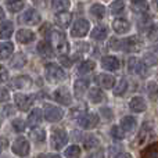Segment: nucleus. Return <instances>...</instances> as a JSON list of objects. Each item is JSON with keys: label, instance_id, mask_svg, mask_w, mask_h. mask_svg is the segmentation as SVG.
Wrapping results in <instances>:
<instances>
[{"label": "nucleus", "instance_id": "nucleus-33", "mask_svg": "<svg viewBox=\"0 0 158 158\" xmlns=\"http://www.w3.org/2000/svg\"><path fill=\"white\" fill-rule=\"evenodd\" d=\"M94 68H96V63H94V61L86 60V61H83V63H81V65L78 67V72L81 75H85V74H89V72H92Z\"/></svg>", "mask_w": 158, "mask_h": 158}, {"label": "nucleus", "instance_id": "nucleus-4", "mask_svg": "<svg viewBox=\"0 0 158 158\" xmlns=\"http://www.w3.org/2000/svg\"><path fill=\"white\" fill-rule=\"evenodd\" d=\"M143 47V40L139 36H131L128 39H122L121 43V50L126 53H137Z\"/></svg>", "mask_w": 158, "mask_h": 158}, {"label": "nucleus", "instance_id": "nucleus-2", "mask_svg": "<svg viewBox=\"0 0 158 158\" xmlns=\"http://www.w3.org/2000/svg\"><path fill=\"white\" fill-rule=\"evenodd\" d=\"M68 142V133L65 129L63 128H56L52 132V137H50V144L54 150H61Z\"/></svg>", "mask_w": 158, "mask_h": 158}, {"label": "nucleus", "instance_id": "nucleus-50", "mask_svg": "<svg viewBox=\"0 0 158 158\" xmlns=\"http://www.w3.org/2000/svg\"><path fill=\"white\" fill-rule=\"evenodd\" d=\"M7 146H8V140L6 137H0V154L3 153L4 148H7Z\"/></svg>", "mask_w": 158, "mask_h": 158}, {"label": "nucleus", "instance_id": "nucleus-34", "mask_svg": "<svg viewBox=\"0 0 158 158\" xmlns=\"http://www.w3.org/2000/svg\"><path fill=\"white\" fill-rule=\"evenodd\" d=\"M71 3L69 0H53L52 2V7L54 11H58V13H63V11L68 10Z\"/></svg>", "mask_w": 158, "mask_h": 158}, {"label": "nucleus", "instance_id": "nucleus-36", "mask_svg": "<svg viewBox=\"0 0 158 158\" xmlns=\"http://www.w3.org/2000/svg\"><path fill=\"white\" fill-rule=\"evenodd\" d=\"M126 90H128V81H126L125 78H122V79H119V82H118L117 85H115L114 94L115 96H123L126 93Z\"/></svg>", "mask_w": 158, "mask_h": 158}, {"label": "nucleus", "instance_id": "nucleus-42", "mask_svg": "<svg viewBox=\"0 0 158 158\" xmlns=\"http://www.w3.org/2000/svg\"><path fill=\"white\" fill-rule=\"evenodd\" d=\"M111 136L114 137L115 140H123V137H125V132L121 129V126H112L111 128Z\"/></svg>", "mask_w": 158, "mask_h": 158}, {"label": "nucleus", "instance_id": "nucleus-21", "mask_svg": "<svg viewBox=\"0 0 158 158\" xmlns=\"http://www.w3.org/2000/svg\"><path fill=\"white\" fill-rule=\"evenodd\" d=\"M107 35H108V28L104 27V25H97V27L92 31V33H90L92 39L96 42L104 40V39L107 38Z\"/></svg>", "mask_w": 158, "mask_h": 158}, {"label": "nucleus", "instance_id": "nucleus-25", "mask_svg": "<svg viewBox=\"0 0 158 158\" xmlns=\"http://www.w3.org/2000/svg\"><path fill=\"white\" fill-rule=\"evenodd\" d=\"M14 52V46L10 42H3L0 43V60H7Z\"/></svg>", "mask_w": 158, "mask_h": 158}, {"label": "nucleus", "instance_id": "nucleus-40", "mask_svg": "<svg viewBox=\"0 0 158 158\" xmlns=\"http://www.w3.org/2000/svg\"><path fill=\"white\" fill-rule=\"evenodd\" d=\"M64 156L67 158H79L81 157V148L78 146H69L65 151H64Z\"/></svg>", "mask_w": 158, "mask_h": 158}, {"label": "nucleus", "instance_id": "nucleus-6", "mask_svg": "<svg viewBox=\"0 0 158 158\" xmlns=\"http://www.w3.org/2000/svg\"><path fill=\"white\" fill-rule=\"evenodd\" d=\"M89 29H90L89 21L85 19V18H79V19H77V21L74 22V25H72L71 35L74 36V38H83L85 35H87Z\"/></svg>", "mask_w": 158, "mask_h": 158}, {"label": "nucleus", "instance_id": "nucleus-35", "mask_svg": "<svg viewBox=\"0 0 158 158\" xmlns=\"http://www.w3.org/2000/svg\"><path fill=\"white\" fill-rule=\"evenodd\" d=\"M27 64V57H25L24 53H18V54L14 56V58L11 60V67L15 69H19Z\"/></svg>", "mask_w": 158, "mask_h": 158}, {"label": "nucleus", "instance_id": "nucleus-1", "mask_svg": "<svg viewBox=\"0 0 158 158\" xmlns=\"http://www.w3.org/2000/svg\"><path fill=\"white\" fill-rule=\"evenodd\" d=\"M49 43L53 46V49L58 53H64L65 54L68 52V42H67V38L61 31L57 29H50L49 31Z\"/></svg>", "mask_w": 158, "mask_h": 158}, {"label": "nucleus", "instance_id": "nucleus-13", "mask_svg": "<svg viewBox=\"0 0 158 158\" xmlns=\"http://www.w3.org/2000/svg\"><path fill=\"white\" fill-rule=\"evenodd\" d=\"M101 67L107 71H117V69H119L121 63L114 56H106V57L101 58Z\"/></svg>", "mask_w": 158, "mask_h": 158}, {"label": "nucleus", "instance_id": "nucleus-37", "mask_svg": "<svg viewBox=\"0 0 158 158\" xmlns=\"http://www.w3.org/2000/svg\"><path fill=\"white\" fill-rule=\"evenodd\" d=\"M29 137L32 140H35L36 143H43L46 139V132L43 129H32L29 133Z\"/></svg>", "mask_w": 158, "mask_h": 158}, {"label": "nucleus", "instance_id": "nucleus-51", "mask_svg": "<svg viewBox=\"0 0 158 158\" xmlns=\"http://www.w3.org/2000/svg\"><path fill=\"white\" fill-rule=\"evenodd\" d=\"M39 158H61V157L57 156V154H42Z\"/></svg>", "mask_w": 158, "mask_h": 158}, {"label": "nucleus", "instance_id": "nucleus-39", "mask_svg": "<svg viewBox=\"0 0 158 158\" xmlns=\"http://www.w3.org/2000/svg\"><path fill=\"white\" fill-rule=\"evenodd\" d=\"M146 90H147V94L151 100H157V97H158V85L156 83V82H148Z\"/></svg>", "mask_w": 158, "mask_h": 158}, {"label": "nucleus", "instance_id": "nucleus-17", "mask_svg": "<svg viewBox=\"0 0 158 158\" xmlns=\"http://www.w3.org/2000/svg\"><path fill=\"white\" fill-rule=\"evenodd\" d=\"M38 53L40 57L43 58H52L54 56V49L53 46L46 40H42L40 43L38 44Z\"/></svg>", "mask_w": 158, "mask_h": 158}, {"label": "nucleus", "instance_id": "nucleus-16", "mask_svg": "<svg viewBox=\"0 0 158 158\" xmlns=\"http://www.w3.org/2000/svg\"><path fill=\"white\" fill-rule=\"evenodd\" d=\"M129 108L133 112H144L147 110V103H146V100L143 97L136 96V97H133L129 101Z\"/></svg>", "mask_w": 158, "mask_h": 158}, {"label": "nucleus", "instance_id": "nucleus-3", "mask_svg": "<svg viewBox=\"0 0 158 158\" xmlns=\"http://www.w3.org/2000/svg\"><path fill=\"white\" fill-rule=\"evenodd\" d=\"M44 74H46L47 81L50 82H60L63 79H65V72L60 65H57L56 63H49L44 67Z\"/></svg>", "mask_w": 158, "mask_h": 158}, {"label": "nucleus", "instance_id": "nucleus-30", "mask_svg": "<svg viewBox=\"0 0 158 158\" xmlns=\"http://www.w3.org/2000/svg\"><path fill=\"white\" fill-rule=\"evenodd\" d=\"M6 6L11 13H18L25 7V0H6Z\"/></svg>", "mask_w": 158, "mask_h": 158}, {"label": "nucleus", "instance_id": "nucleus-5", "mask_svg": "<svg viewBox=\"0 0 158 158\" xmlns=\"http://www.w3.org/2000/svg\"><path fill=\"white\" fill-rule=\"evenodd\" d=\"M128 71L131 74L146 77L147 75V65L144 64L143 60H139L137 57H131L128 61Z\"/></svg>", "mask_w": 158, "mask_h": 158}, {"label": "nucleus", "instance_id": "nucleus-54", "mask_svg": "<svg viewBox=\"0 0 158 158\" xmlns=\"http://www.w3.org/2000/svg\"><path fill=\"white\" fill-rule=\"evenodd\" d=\"M3 19H4V11H3V8L0 7V22H2Z\"/></svg>", "mask_w": 158, "mask_h": 158}, {"label": "nucleus", "instance_id": "nucleus-15", "mask_svg": "<svg viewBox=\"0 0 158 158\" xmlns=\"http://www.w3.org/2000/svg\"><path fill=\"white\" fill-rule=\"evenodd\" d=\"M119 126H121V129H122L125 133H131V132H133L135 129H136V126H137L136 118L132 117V115H126V117H123L122 119H121Z\"/></svg>", "mask_w": 158, "mask_h": 158}, {"label": "nucleus", "instance_id": "nucleus-46", "mask_svg": "<svg viewBox=\"0 0 158 158\" xmlns=\"http://www.w3.org/2000/svg\"><path fill=\"white\" fill-rule=\"evenodd\" d=\"M121 43H122V40H119V39H117V38H112L111 40H110V47L114 50H121Z\"/></svg>", "mask_w": 158, "mask_h": 158}, {"label": "nucleus", "instance_id": "nucleus-27", "mask_svg": "<svg viewBox=\"0 0 158 158\" xmlns=\"http://www.w3.org/2000/svg\"><path fill=\"white\" fill-rule=\"evenodd\" d=\"M142 158H158V142L147 146L142 151Z\"/></svg>", "mask_w": 158, "mask_h": 158}, {"label": "nucleus", "instance_id": "nucleus-49", "mask_svg": "<svg viewBox=\"0 0 158 158\" xmlns=\"http://www.w3.org/2000/svg\"><path fill=\"white\" fill-rule=\"evenodd\" d=\"M86 158H104V150L94 151V153H92L90 156H87Z\"/></svg>", "mask_w": 158, "mask_h": 158}, {"label": "nucleus", "instance_id": "nucleus-14", "mask_svg": "<svg viewBox=\"0 0 158 158\" xmlns=\"http://www.w3.org/2000/svg\"><path fill=\"white\" fill-rule=\"evenodd\" d=\"M112 29H114L118 35H123V33L129 32V29H131V22L125 18H117L112 22Z\"/></svg>", "mask_w": 158, "mask_h": 158}, {"label": "nucleus", "instance_id": "nucleus-41", "mask_svg": "<svg viewBox=\"0 0 158 158\" xmlns=\"http://www.w3.org/2000/svg\"><path fill=\"white\" fill-rule=\"evenodd\" d=\"M144 64L146 65H156V64L158 63V54L156 52H151V53H147V54L144 56Z\"/></svg>", "mask_w": 158, "mask_h": 158}, {"label": "nucleus", "instance_id": "nucleus-28", "mask_svg": "<svg viewBox=\"0 0 158 158\" xmlns=\"http://www.w3.org/2000/svg\"><path fill=\"white\" fill-rule=\"evenodd\" d=\"M87 86H89V81H86V79H78V81L75 82L74 92H75V94H77V97H81V96L85 94Z\"/></svg>", "mask_w": 158, "mask_h": 158}, {"label": "nucleus", "instance_id": "nucleus-55", "mask_svg": "<svg viewBox=\"0 0 158 158\" xmlns=\"http://www.w3.org/2000/svg\"><path fill=\"white\" fill-rule=\"evenodd\" d=\"M154 50H156V53L158 54V43H157V46H156V49H154Z\"/></svg>", "mask_w": 158, "mask_h": 158}, {"label": "nucleus", "instance_id": "nucleus-52", "mask_svg": "<svg viewBox=\"0 0 158 158\" xmlns=\"http://www.w3.org/2000/svg\"><path fill=\"white\" fill-rule=\"evenodd\" d=\"M11 107H13V106H6V108H4V114L6 115H11L14 112V110L11 108Z\"/></svg>", "mask_w": 158, "mask_h": 158}, {"label": "nucleus", "instance_id": "nucleus-10", "mask_svg": "<svg viewBox=\"0 0 158 158\" xmlns=\"http://www.w3.org/2000/svg\"><path fill=\"white\" fill-rule=\"evenodd\" d=\"M63 117H64V111L60 107L46 106V108H44V118L49 122H58V121L63 119Z\"/></svg>", "mask_w": 158, "mask_h": 158}, {"label": "nucleus", "instance_id": "nucleus-7", "mask_svg": "<svg viewBox=\"0 0 158 158\" xmlns=\"http://www.w3.org/2000/svg\"><path fill=\"white\" fill-rule=\"evenodd\" d=\"M13 153L18 157H27L31 151V146H29V142H28L25 137H18L15 139V142L13 143Z\"/></svg>", "mask_w": 158, "mask_h": 158}, {"label": "nucleus", "instance_id": "nucleus-45", "mask_svg": "<svg viewBox=\"0 0 158 158\" xmlns=\"http://www.w3.org/2000/svg\"><path fill=\"white\" fill-rule=\"evenodd\" d=\"M8 98H10V93H8V90L6 89V87H0V103L7 101Z\"/></svg>", "mask_w": 158, "mask_h": 158}, {"label": "nucleus", "instance_id": "nucleus-53", "mask_svg": "<svg viewBox=\"0 0 158 158\" xmlns=\"http://www.w3.org/2000/svg\"><path fill=\"white\" fill-rule=\"evenodd\" d=\"M117 158H133V157H132L129 153H121V154H119V156H118Z\"/></svg>", "mask_w": 158, "mask_h": 158}, {"label": "nucleus", "instance_id": "nucleus-44", "mask_svg": "<svg viewBox=\"0 0 158 158\" xmlns=\"http://www.w3.org/2000/svg\"><path fill=\"white\" fill-rule=\"evenodd\" d=\"M13 128L15 132H22L25 129V122L21 119V118H17V119L13 121Z\"/></svg>", "mask_w": 158, "mask_h": 158}, {"label": "nucleus", "instance_id": "nucleus-26", "mask_svg": "<svg viewBox=\"0 0 158 158\" xmlns=\"http://www.w3.org/2000/svg\"><path fill=\"white\" fill-rule=\"evenodd\" d=\"M87 96H89V100L94 104H98L104 100V93H103V90L98 89V87H92V89L89 90V94Z\"/></svg>", "mask_w": 158, "mask_h": 158}, {"label": "nucleus", "instance_id": "nucleus-56", "mask_svg": "<svg viewBox=\"0 0 158 158\" xmlns=\"http://www.w3.org/2000/svg\"><path fill=\"white\" fill-rule=\"evenodd\" d=\"M154 3H156V4H157V7H158V0H154Z\"/></svg>", "mask_w": 158, "mask_h": 158}, {"label": "nucleus", "instance_id": "nucleus-8", "mask_svg": "<svg viewBox=\"0 0 158 158\" xmlns=\"http://www.w3.org/2000/svg\"><path fill=\"white\" fill-rule=\"evenodd\" d=\"M78 123L81 128L83 129H93L97 126L98 123V115L92 114V112H87V114H82L78 118Z\"/></svg>", "mask_w": 158, "mask_h": 158}, {"label": "nucleus", "instance_id": "nucleus-9", "mask_svg": "<svg viewBox=\"0 0 158 158\" xmlns=\"http://www.w3.org/2000/svg\"><path fill=\"white\" fill-rule=\"evenodd\" d=\"M14 100H15L17 108L21 110V111H28L29 107H32L35 97L31 94H21V93H17V94L14 96Z\"/></svg>", "mask_w": 158, "mask_h": 158}, {"label": "nucleus", "instance_id": "nucleus-38", "mask_svg": "<svg viewBox=\"0 0 158 158\" xmlns=\"http://www.w3.org/2000/svg\"><path fill=\"white\" fill-rule=\"evenodd\" d=\"M123 10H125V3H123V0H114V2L111 3V6H110V11H111V14H114V15L121 14Z\"/></svg>", "mask_w": 158, "mask_h": 158}, {"label": "nucleus", "instance_id": "nucleus-20", "mask_svg": "<svg viewBox=\"0 0 158 158\" xmlns=\"http://www.w3.org/2000/svg\"><path fill=\"white\" fill-rule=\"evenodd\" d=\"M31 85H32V79L27 77V75H19V77L14 78L11 81V86L14 89H25V87L31 86Z\"/></svg>", "mask_w": 158, "mask_h": 158}, {"label": "nucleus", "instance_id": "nucleus-18", "mask_svg": "<svg viewBox=\"0 0 158 158\" xmlns=\"http://www.w3.org/2000/svg\"><path fill=\"white\" fill-rule=\"evenodd\" d=\"M96 82L101 87H104V89H112L115 85V78L110 74H100L96 78Z\"/></svg>", "mask_w": 158, "mask_h": 158}, {"label": "nucleus", "instance_id": "nucleus-31", "mask_svg": "<svg viewBox=\"0 0 158 158\" xmlns=\"http://www.w3.org/2000/svg\"><path fill=\"white\" fill-rule=\"evenodd\" d=\"M90 14H92L93 17H96L97 19H101L106 15V7H104L103 4H100V3H94V4L90 7Z\"/></svg>", "mask_w": 158, "mask_h": 158}, {"label": "nucleus", "instance_id": "nucleus-29", "mask_svg": "<svg viewBox=\"0 0 158 158\" xmlns=\"http://www.w3.org/2000/svg\"><path fill=\"white\" fill-rule=\"evenodd\" d=\"M42 122V111L39 108H33L32 112L28 117V123L29 126H38Z\"/></svg>", "mask_w": 158, "mask_h": 158}, {"label": "nucleus", "instance_id": "nucleus-43", "mask_svg": "<svg viewBox=\"0 0 158 158\" xmlns=\"http://www.w3.org/2000/svg\"><path fill=\"white\" fill-rule=\"evenodd\" d=\"M97 144H98V140H97V137H94V136H89L86 140H83V147L86 148V150H92V148H94Z\"/></svg>", "mask_w": 158, "mask_h": 158}, {"label": "nucleus", "instance_id": "nucleus-22", "mask_svg": "<svg viewBox=\"0 0 158 158\" xmlns=\"http://www.w3.org/2000/svg\"><path fill=\"white\" fill-rule=\"evenodd\" d=\"M56 24L58 25L60 28H67L69 24H71L72 21V15L69 13H65V11H63V13H57L56 14Z\"/></svg>", "mask_w": 158, "mask_h": 158}, {"label": "nucleus", "instance_id": "nucleus-19", "mask_svg": "<svg viewBox=\"0 0 158 158\" xmlns=\"http://www.w3.org/2000/svg\"><path fill=\"white\" fill-rule=\"evenodd\" d=\"M15 38L19 43L28 44V43H31V42L35 40V33H33L31 29H19L18 32H17Z\"/></svg>", "mask_w": 158, "mask_h": 158}, {"label": "nucleus", "instance_id": "nucleus-12", "mask_svg": "<svg viewBox=\"0 0 158 158\" xmlns=\"http://www.w3.org/2000/svg\"><path fill=\"white\" fill-rule=\"evenodd\" d=\"M40 14L35 10V8H29L21 15V21L27 25H38L40 22Z\"/></svg>", "mask_w": 158, "mask_h": 158}, {"label": "nucleus", "instance_id": "nucleus-23", "mask_svg": "<svg viewBox=\"0 0 158 158\" xmlns=\"http://www.w3.org/2000/svg\"><path fill=\"white\" fill-rule=\"evenodd\" d=\"M131 8H132L133 13L143 14L148 10V3H147V0H132Z\"/></svg>", "mask_w": 158, "mask_h": 158}, {"label": "nucleus", "instance_id": "nucleus-24", "mask_svg": "<svg viewBox=\"0 0 158 158\" xmlns=\"http://www.w3.org/2000/svg\"><path fill=\"white\" fill-rule=\"evenodd\" d=\"M13 22L11 21H4L0 24V39H8L11 35H13Z\"/></svg>", "mask_w": 158, "mask_h": 158}, {"label": "nucleus", "instance_id": "nucleus-32", "mask_svg": "<svg viewBox=\"0 0 158 158\" xmlns=\"http://www.w3.org/2000/svg\"><path fill=\"white\" fill-rule=\"evenodd\" d=\"M151 129H153V126H151L150 122L143 123L142 129H140V133H139V136H137V142H139V143L146 142V139H147V137L151 135Z\"/></svg>", "mask_w": 158, "mask_h": 158}, {"label": "nucleus", "instance_id": "nucleus-11", "mask_svg": "<svg viewBox=\"0 0 158 158\" xmlns=\"http://www.w3.org/2000/svg\"><path fill=\"white\" fill-rule=\"evenodd\" d=\"M53 97H54V100L57 101V103L63 104V106H71V103H72V96L67 87H60V89H57L53 93Z\"/></svg>", "mask_w": 158, "mask_h": 158}, {"label": "nucleus", "instance_id": "nucleus-48", "mask_svg": "<svg viewBox=\"0 0 158 158\" xmlns=\"http://www.w3.org/2000/svg\"><path fill=\"white\" fill-rule=\"evenodd\" d=\"M7 79H8V72H7V69H6L3 65H0V83H2V82H6Z\"/></svg>", "mask_w": 158, "mask_h": 158}, {"label": "nucleus", "instance_id": "nucleus-47", "mask_svg": "<svg viewBox=\"0 0 158 158\" xmlns=\"http://www.w3.org/2000/svg\"><path fill=\"white\" fill-rule=\"evenodd\" d=\"M60 63H61V65H64V67H71L72 63H74V60L69 58V57H67V56L64 54V56L60 57Z\"/></svg>", "mask_w": 158, "mask_h": 158}]
</instances>
